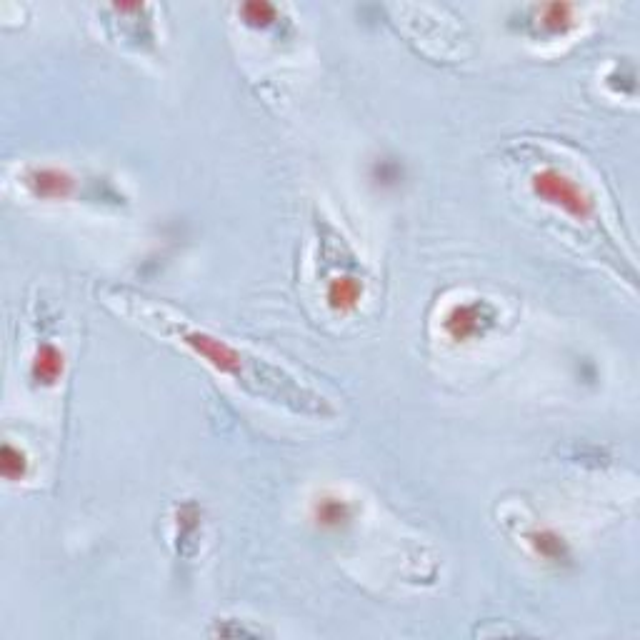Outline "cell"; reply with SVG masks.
Wrapping results in <instances>:
<instances>
[{"mask_svg": "<svg viewBox=\"0 0 640 640\" xmlns=\"http://www.w3.org/2000/svg\"><path fill=\"white\" fill-rule=\"evenodd\" d=\"M105 303L113 305L120 315L135 320L143 328L183 345L188 353L210 365L215 373L233 380L250 398L273 403L278 408L290 410V413L303 415V418L323 420L335 415L330 400L315 388L305 385L300 378H295L290 370L268 363L265 358H258V355L248 353L238 345H230L228 340L190 323L188 318H183L158 300L145 298V295L133 293L128 288H113L105 290Z\"/></svg>", "mask_w": 640, "mask_h": 640, "instance_id": "obj_1", "label": "cell"}, {"mask_svg": "<svg viewBox=\"0 0 640 640\" xmlns=\"http://www.w3.org/2000/svg\"><path fill=\"white\" fill-rule=\"evenodd\" d=\"M530 190H533L535 198L563 210L565 215L575 218L578 223H588L598 213L588 188L578 183L570 173H565L563 168H555V165H543V168L533 170Z\"/></svg>", "mask_w": 640, "mask_h": 640, "instance_id": "obj_2", "label": "cell"}, {"mask_svg": "<svg viewBox=\"0 0 640 640\" xmlns=\"http://www.w3.org/2000/svg\"><path fill=\"white\" fill-rule=\"evenodd\" d=\"M495 308L488 300H463V303H453L443 313V333L455 343H468V340L480 338L488 333L495 323Z\"/></svg>", "mask_w": 640, "mask_h": 640, "instance_id": "obj_3", "label": "cell"}, {"mask_svg": "<svg viewBox=\"0 0 640 640\" xmlns=\"http://www.w3.org/2000/svg\"><path fill=\"white\" fill-rule=\"evenodd\" d=\"M20 185L35 200H68L75 193V175L60 165H28Z\"/></svg>", "mask_w": 640, "mask_h": 640, "instance_id": "obj_4", "label": "cell"}, {"mask_svg": "<svg viewBox=\"0 0 640 640\" xmlns=\"http://www.w3.org/2000/svg\"><path fill=\"white\" fill-rule=\"evenodd\" d=\"M365 285L363 280L355 278V275H338V278L330 280L325 285V303L333 313L338 315H350L358 310V305L363 303Z\"/></svg>", "mask_w": 640, "mask_h": 640, "instance_id": "obj_5", "label": "cell"}, {"mask_svg": "<svg viewBox=\"0 0 640 640\" xmlns=\"http://www.w3.org/2000/svg\"><path fill=\"white\" fill-rule=\"evenodd\" d=\"M63 370H65V355L58 345L40 343L38 348H35L33 358H30V378H33L35 385L50 388V385H55L60 378H63Z\"/></svg>", "mask_w": 640, "mask_h": 640, "instance_id": "obj_6", "label": "cell"}, {"mask_svg": "<svg viewBox=\"0 0 640 640\" xmlns=\"http://www.w3.org/2000/svg\"><path fill=\"white\" fill-rule=\"evenodd\" d=\"M353 518V505L338 493H323L313 503V520L325 530H340Z\"/></svg>", "mask_w": 640, "mask_h": 640, "instance_id": "obj_7", "label": "cell"}, {"mask_svg": "<svg viewBox=\"0 0 640 640\" xmlns=\"http://www.w3.org/2000/svg\"><path fill=\"white\" fill-rule=\"evenodd\" d=\"M528 545L533 548V553L538 555V558L548 560V563H563V560H568L565 540L548 528H540V530H533V533H528Z\"/></svg>", "mask_w": 640, "mask_h": 640, "instance_id": "obj_8", "label": "cell"}, {"mask_svg": "<svg viewBox=\"0 0 640 640\" xmlns=\"http://www.w3.org/2000/svg\"><path fill=\"white\" fill-rule=\"evenodd\" d=\"M535 15H538L540 28L548 30V33L553 35L565 33V30L575 23V8L565 3L538 5V8H535Z\"/></svg>", "mask_w": 640, "mask_h": 640, "instance_id": "obj_9", "label": "cell"}, {"mask_svg": "<svg viewBox=\"0 0 640 640\" xmlns=\"http://www.w3.org/2000/svg\"><path fill=\"white\" fill-rule=\"evenodd\" d=\"M28 455H25L23 448L13 443L3 445V455H0V470H3V478L10 480V483H18L28 475Z\"/></svg>", "mask_w": 640, "mask_h": 640, "instance_id": "obj_10", "label": "cell"}, {"mask_svg": "<svg viewBox=\"0 0 640 640\" xmlns=\"http://www.w3.org/2000/svg\"><path fill=\"white\" fill-rule=\"evenodd\" d=\"M240 13H243L245 23L255 25V28H268L278 18V8L268 3H245Z\"/></svg>", "mask_w": 640, "mask_h": 640, "instance_id": "obj_11", "label": "cell"}]
</instances>
